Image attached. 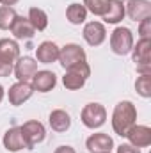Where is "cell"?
I'll use <instances>...</instances> for the list:
<instances>
[{
    "instance_id": "cell-25",
    "label": "cell",
    "mask_w": 151,
    "mask_h": 153,
    "mask_svg": "<svg viewBox=\"0 0 151 153\" xmlns=\"http://www.w3.org/2000/svg\"><path fill=\"white\" fill-rule=\"evenodd\" d=\"M84 7L96 16H103L109 7V0H84Z\"/></svg>"
},
{
    "instance_id": "cell-6",
    "label": "cell",
    "mask_w": 151,
    "mask_h": 153,
    "mask_svg": "<svg viewBox=\"0 0 151 153\" xmlns=\"http://www.w3.org/2000/svg\"><path fill=\"white\" fill-rule=\"evenodd\" d=\"M110 48L115 55H126L133 48V34L128 27H117L110 34Z\"/></svg>"
},
{
    "instance_id": "cell-18",
    "label": "cell",
    "mask_w": 151,
    "mask_h": 153,
    "mask_svg": "<svg viewBox=\"0 0 151 153\" xmlns=\"http://www.w3.org/2000/svg\"><path fill=\"white\" fill-rule=\"evenodd\" d=\"M2 143H4V148H5L7 152H20V150H23V148H25V143H23L20 126L9 128V130L4 134Z\"/></svg>"
},
{
    "instance_id": "cell-11",
    "label": "cell",
    "mask_w": 151,
    "mask_h": 153,
    "mask_svg": "<svg viewBox=\"0 0 151 153\" xmlns=\"http://www.w3.org/2000/svg\"><path fill=\"white\" fill-rule=\"evenodd\" d=\"M32 93H34V89H32V85H30L29 82H16V84H13V85L9 87V93H7L9 103L14 105V107L23 105V103L32 96Z\"/></svg>"
},
{
    "instance_id": "cell-29",
    "label": "cell",
    "mask_w": 151,
    "mask_h": 153,
    "mask_svg": "<svg viewBox=\"0 0 151 153\" xmlns=\"http://www.w3.org/2000/svg\"><path fill=\"white\" fill-rule=\"evenodd\" d=\"M53 153H76V152L71 148V146H59Z\"/></svg>"
},
{
    "instance_id": "cell-9",
    "label": "cell",
    "mask_w": 151,
    "mask_h": 153,
    "mask_svg": "<svg viewBox=\"0 0 151 153\" xmlns=\"http://www.w3.org/2000/svg\"><path fill=\"white\" fill-rule=\"evenodd\" d=\"M82 36H84V39H85L87 45H91V46H100V45L107 39V29H105V25L100 23V22H89V23H85Z\"/></svg>"
},
{
    "instance_id": "cell-24",
    "label": "cell",
    "mask_w": 151,
    "mask_h": 153,
    "mask_svg": "<svg viewBox=\"0 0 151 153\" xmlns=\"http://www.w3.org/2000/svg\"><path fill=\"white\" fill-rule=\"evenodd\" d=\"M135 89H137V93L142 98H150L151 96V73H144V75L137 76Z\"/></svg>"
},
{
    "instance_id": "cell-30",
    "label": "cell",
    "mask_w": 151,
    "mask_h": 153,
    "mask_svg": "<svg viewBox=\"0 0 151 153\" xmlns=\"http://www.w3.org/2000/svg\"><path fill=\"white\" fill-rule=\"evenodd\" d=\"M16 2H18V0H0V4H2V5H11V7H13Z\"/></svg>"
},
{
    "instance_id": "cell-4",
    "label": "cell",
    "mask_w": 151,
    "mask_h": 153,
    "mask_svg": "<svg viewBox=\"0 0 151 153\" xmlns=\"http://www.w3.org/2000/svg\"><path fill=\"white\" fill-rule=\"evenodd\" d=\"M20 130H21V137H23L25 148H29V150H32L34 146H38L39 143H43L44 137H46L44 125L41 121H36V119H30V121L23 123L20 126Z\"/></svg>"
},
{
    "instance_id": "cell-22",
    "label": "cell",
    "mask_w": 151,
    "mask_h": 153,
    "mask_svg": "<svg viewBox=\"0 0 151 153\" xmlns=\"http://www.w3.org/2000/svg\"><path fill=\"white\" fill-rule=\"evenodd\" d=\"M29 22L32 23V27H34V30H44L46 27H48V14L43 11V9H39V7H30L29 9Z\"/></svg>"
},
{
    "instance_id": "cell-17",
    "label": "cell",
    "mask_w": 151,
    "mask_h": 153,
    "mask_svg": "<svg viewBox=\"0 0 151 153\" xmlns=\"http://www.w3.org/2000/svg\"><path fill=\"white\" fill-rule=\"evenodd\" d=\"M48 123H50V126H52L53 132L62 134V132L70 130V126H71V116L68 114L66 111H62V109H55V111L50 112Z\"/></svg>"
},
{
    "instance_id": "cell-12",
    "label": "cell",
    "mask_w": 151,
    "mask_h": 153,
    "mask_svg": "<svg viewBox=\"0 0 151 153\" xmlns=\"http://www.w3.org/2000/svg\"><path fill=\"white\" fill-rule=\"evenodd\" d=\"M126 139L135 148H146L151 144V128L146 125H133L128 130Z\"/></svg>"
},
{
    "instance_id": "cell-32",
    "label": "cell",
    "mask_w": 151,
    "mask_h": 153,
    "mask_svg": "<svg viewBox=\"0 0 151 153\" xmlns=\"http://www.w3.org/2000/svg\"><path fill=\"white\" fill-rule=\"evenodd\" d=\"M105 153H110V152H105Z\"/></svg>"
},
{
    "instance_id": "cell-31",
    "label": "cell",
    "mask_w": 151,
    "mask_h": 153,
    "mask_svg": "<svg viewBox=\"0 0 151 153\" xmlns=\"http://www.w3.org/2000/svg\"><path fill=\"white\" fill-rule=\"evenodd\" d=\"M2 100H4V87L0 85V103H2Z\"/></svg>"
},
{
    "instance_id": "cell-15",
    "label": "cell",
    "mask_w": 151,
    "mask_h": 153,
    "mask_svg": "<svg viewBox=\"0 0 151 153\" xmlns=\"http://www.w3.org/2000/svg\"><path fill=\"white\" fill-rule=\"evenodd\" d=\"M85 148L91 153H105L114 148V141L107 134H93L85 141Z\"/></svg>"
},
{
    "instance_id": "cell-7",
    "label": "cell",
    "mask_w": 151,
    "mask_h": 153,
    "mask_svg": "<svg viewBox=\"0 0 151 153\" xmlns=\"http://www.w3.org/2000/svg\"><path fill=\"white\" fill-rule=\"evenodd\" d=\"M85 61V50L80 46V45H75V43H70L66 46L61 48L59 52V62L64 70L75 66L78 62H84Z\"/></svg>"
},
{
    "instance_id": "cell-2",
    "label": "cell",
    "mask_w": 151,
    "mask_h": 153,
    "mask_svg": "<svg viewBox=\"0 0 151 153\" xmlns=\"http://www.w3.org/2000/svg\"><path fill=\"white\" fill-rule=\"evenodd\" d=\"M91 76V68L89 64L84 61V62H78L75 66L68 68L66 73L62 76V84L66 89L70 91H76V89H82L85 85V80Z\"/></svg>"
},
{
    "instance_id": "cell-20",
    "label": "cell",
    "mask_w": 151,
    "mask_h": 153,
    "mask_svg": "<svg viewBox=\"0 0 151 153\" xmlns=\"http://www.w3.org/2000/svg\"><path fill=\"white\" fill-rule=\"evenodd\" d=\"M124 4H123V0H109V7H107V11H105V14H103V20L107 22V23H119L123 18H124Z\"/></svg>"
},
{
    "instance_id": "cell-27",
    "label": "cell",
    "mask_w": 151,
    "mask_h": 153,
    "mask_svg": "<svg viewBox=\"0 0 151 153\" xmlns=\"http://www.w3.org/2000/svg\"><path fill=\"white\" fill-rule=\"evenodd\" d=\"M14 70V64L13 62H7V61H2L0 59V76H9Z\"/></svg>"
},
{
    "instance_id": "cell-19",
    "label": "cell",
    "mask_w": 151,
    "mask_h": 153,
    "mask_svg": "<svg viewBox=\"0 0 151 153\" xmlns=\"http://www.w3.org/2000/svg\"><path fill=\"white\" fill-rule=\"evenodd\" d=\"M20 57V46L14 39L4 38L0 39V59L2 61H7V62H16Z\"/></svg>"
},
{
    "instance_id": "cell-3",
    "label": "cell",
    "mask_w": 151,
    "mask_h": 153,
    "mask_svg": "<svg viewBox=\"0 0 151 153\" xmlns=\"http://www.w3.org/2000/svg\"><path fill=\"white\" fill-rule=\"evenodd\" d=\"M132 53H133V62L137 64V71L141 75L151 73V38L139 39L137 45H133Z\"/></svg>"
},
{
    "instance_id": "cell-5",
    "label": "cell",
    "mask_w": 151,
    "mask_h": 153,
    "mask_svg": "<svg viewBox=\"0 0 151 153\" xmlns=\"http://www.w3.org/2000/svg\"><path fill=\"white\" fill-rule=\"evenodd\" d=\"M80 119L84 123V126L94 130V128H100L105 125L107 121V111L101 103H87L82 112H80Z\"/></svg>"
},
{
    "instance_id": "cell-13",
    "label": "cell",
    "mask_w": 151,
    "mask_h": 153,
    "mask_svg": "<svg viewBox=\"0 0 151 153\" xmlns=\"http://www.w3.org/2000/svg\"><path fill=\"white\" fill-rule=\"evenodd\" d=\"M57 84V75L53 71H48V70H41L36 71V75L32 76V89L38 91V93H48L55 87Z\"/></svg>"
},
{
    "instance_id": "cell-21",
    "label": "cell",
    "mask_w": 151,
    "mask_h": 153,
    "mask_svg": "<svg viewBox=\"0 0 151 153\" xmlns=\"http://www.w3.org/2000/svg\"><path fill=\"white\" fill-rule=\"evenodd\" d=\"M66 18H68L70 23L80 25V23H84L85 18H87V9L84 7V4H76L75 2V4L68 5V9H66Z\"/></svg>"
},
{
    "instance_id": "cell-26",
    "label": "cell",
    "mask_w": 151,
    "mask_h": 153,
    "mask_svg": "<svg viewBox=\"0 0 151 153\" xmlns=\"http://www.w3.org/2000/svg\"><path fill=\"white\" fill-rule=\"evenodd\" d=\"M141 25H139V34H141V39L144 38H150L151 36V16L148 18H144L142 22H139Z\"/></svg>"
},
{
    "instance_id": "cell-8",
    "label": "cell",
    "mask_w": 151,
    "mask_h": 153,
    "mask_svg": "<svg viewBox=\"0 0 151 153\" xmlns=\"http://www.w3.org/2000/svg\"><path fill=\"white\" fill-rule=\"evenodd\" d=\"M14 75L18 78V82H29L32 80V76L38 71V61H34L32 57L25 55V57H18V61L14 62Z\"/></svg>"
},
{
    "instance_id": "cell-23",
    "label": "cell",
    "mask_w": 151,
    "mask_h": 153,
    "mask_svg": "<svg viewBox=\"0 0 151 153\" xmlns=\"http://www.w3.org/2000/svg\"><path fill=\"white\" fill-rule=\"evenodd\" d=\"M16 16L18 14L11 5H0V30H9Z\"/></svg>"
},
{
    "instance_id": "cell-28",
    "label": "cell",
    "mask_w": 151,
    "mask_h": 153,
    "mask_svg": "<svg viewBox=\"0 0 151 153\" xmlns=\"http://www.w3.org/2000/svg\"><path fill=\"white\" fill-rule=\"evenodd\" d=\"M117 153H141V150L132 144H121V146H117Z\"/></svg>"
},
{
    "instance_id": "cell-16",
    "label": "cell",
    "mask_w": 151,
    "mask_h": 153,
    "mask_svg": "<svg viewBox=\"0 0 151 153\" xmlns=\"http://www.w3.org/2000/svg\"><path fill=\"white\" fill-rule=\"evenodd\" d=\"M9 30L13 32V36L16 39H32L34 34H36L32 23H30L29 18H25V16H16Z\"/></svg>"
},
{
    "instance_id": "cell-14",
    "label": "cell",
    "mask_w": 151,
    "mask_h": 153,
    "mask_svg": "<svg viewBox=\"0 0 151 153\" xmlns=\"http://www.w3.org/2000/svg\"><path fill=\"white\" fill-rule=\"evenodd\" d=\"M59 52H61V48L53 41H43L36 48V59L41 64H52V62L59 61Z\"/></svg>"
},
{
    "instance_id": "cell-1",
    "label": "cell",
    "mask_w": 151,
    "mask_h": 153,
    "mask_svg": "<svg viewBox=\"0 0 151 153\" xmlns=\"http://www.w3.org/2000/svg\"><path fill=\"white\" fill-rule=\"evenodd\" d=\"M137 121V109L132 102L124 100V102H119L115 107H114L112 112V128L114 132L121 137H126L128 130L135 125Z\"/></svg>"
},
{
    "instance_id": "cell-10",
    "label": "cell",
    "mask_w": 151,
    "mask_h": 153,
    "mask_svg": "<svg viewBox=\"0 0 151 153\" xmlns=\"http://www.w3.org/2000/svg\"><path fill=\"white\" fill-rule=\"evenodd\" d=\"M124 13L133 22H142L144 18L151 16V2L150 0H128L124 4Z\"/></svg>"
}]
</instances>
